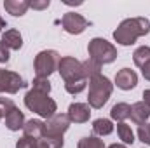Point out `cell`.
Returning <instances> with one entry per match:
<instances>
[{
	"label": "cell",
	"mask_w": 150,
	"mask_h": 148,
	"mask_svg": "<svg viewBox=\"0 0 150 148\" xmlns=\"http://www.w3.org/2000/svg\"><path fill=\"white\" fill-rule=\"evenodd\" d=\"M93 131L98 136H108L113 131V124L108 118H98V120L93 122Z\"/></svg>",
	"instance_id": "obj_18"
},
{
	"label": "cell",
	"mask_w": 150,
	"mask_h": 148,
	"mask_svg": "<svg viewBox=\"0 0 150 148\" xmlns=\"http://www.w3.org/2000/svg\"><path fill=\"white\" fill-rule=\"evenodd\" d=\"M14 108H16V105H14V101L11 98H0V113H2V117H7Z\"/></svg>",
	"instance_id": "obj_24"
},
{
	"label": "cell",
	"mask_w": 150,
	"mask_h": 148,
	"mask_svg": "<svg viewBox=\"0 0 150 148\" xmlns=\"http://www.w3.org/2000/svg\"><path fill=\"white\" fill-rule=\"evenodd\" d=\"M25 105L26 108L32 111L38 113L40 117L44 118H51L54 113H56V101L49 98V94H44V92H38V91H28L26 96H25Z\"/></svg>",
	"instance_id": "obj_5"
},
{
	"label": "cell",
	"mask_w": 150,
	"mask_h": 148,
	"mask_svg": "<svg viewBox=\"0 0 150 148\" xmlns=\"http://www.w3.org/2000/svg\"><path fill=\"white\" fill-rule=\"evenodd\" d=\"M143 103H145V105L150 108V89L143 91Z\"/></svg>",
	"instance_id": "obj_30"
},
{
	"label": "cell",
	"mask_w": 150,
	"mask_h": 148,
	"mask_svg": "<svg viewBox=\"0 0 150 148\" xmlns=\"http://www.w3.org/2000/svg\"><path fill=\"white\" fill-rule=\"evenodd\" d=\"M149 117H150V108L143 101H138V103H134L131 106V118H133L134 124H138V125L140 124H145Z\"/></svg>",
	"instance_id": "obj_13"
},
{
	"label": "cell",
	"mask_w": 150,
	"mask_h": 148,
	"mask_svg": "<svg viewBox=\"0 0 150 148\" xmlns=\"http://www.w3.org/2000/svg\"><path fill=\"white\" fill-rule=\"evenodd\" d=\"M25 124H26L25 122V115H23V111L18 110V108H14V110L5 117V125L11 131H19V129L25 127Z\"/></svg>",
	"instance_id": "obj_15"
},
{
	"label": "cell",
	"mask_w": 150,
	"mask_h": 148,
	"mask_svg": "<svg viewBox=\"0 0 150 148\" xmlns=\"http://www.w3.org/2000/svg\"><path fill=\"white\" fill-rule=\"evenodd\" d=\"M44 129L42 141L47 148H63V134L70 127V118L67 113H54L51 118H47Z\"/></svg>",
	"instance_id": "obj_3"
},
{
	"label": "cell",
	"mask_w": 150,
	"mask_h": 148,
	"mask_svg": "<svg viewBox=\"0 0 150 148\" xmlns=\"http://www.w3.org/2000/svg\"><path fill=\"white\" fill-rule=\"evenodd\" d=\"M117 134H119V138H120L126 145H133V143H134V132H133L131 125H127L126 122H119V125H117Z\"/></svg>",
	"instance_id": "obj_21"
},
{
	"label": "cell",
	"mask_w": 150,
	"mask_h": 148,
	"mask_svg": "<svg viewBox=\"0 0 150 148\" xmlns=\"http://www.w3.org/2000/svg\"><path fill=\"white\" fill-rule=\"evenodd\" d=\"M0 118H2V113H0Z\"/></svg>",
	"instance_id": "obj_34"
},
{
	"label": "cell",
	"mask_w": 150,
	"mask_h": 148,
	"mask_svg": "<svg viewBox=\"0 0 150 148\" xmlns=\"http://www.w3.org/2000/svg\"><path fill=\"white\" fill-rule=\"evenodd\" d=\"M2 42H4L9 49H12V51H19L21 45H23V37H21V33H19L18 30H7V32L2 35Z\"/></svg>",
	"instance_id": "obj_16"
},
{
	"label": "cell",
	"mask_w": 150,
	"mask_h": 148,
	"mask_svg": "<svg viewBox=\"0 0 150 148\" xmlns=\"http://www.w3.org/2000/svg\"><path fill=\"white\" fill-rule=\"evenodd\" d=\"M112 82L105 75H96V77L89 78V96H87L89 106L91 108H103V105L112 96Z\"/></svg>",
	"instance_id": "obj_4"
},
{
	"label": "cell",
	"mask_w": 150,
	"mask_h": 148,
	"mask_svg": "<svg viewBox=\"0 0 150 148\" xmlns=\"http://www.w3.org/2000/svg\"><path fill=\"white\" fill-rule=\"evenodd\" d=\"M58 72L65 80V89L68 94H79L86 89L87 85V78L84 77L82 70V63L77 61L74 56H65L59 61Z\"/></svg>",
	"instance_id": "obj_1"
},
{
	"label": "cell",
	"mask_w": 150,
	"mask_h": 148,
	"mask_svg": "<svg viewBox=\"0 0 150 148\" xmlns=\"http://www.w3.org/2000/svg\"><path fill=\"white\" fill-rule=\"evenodd\" d=\"M77 148H105V145H103V140L96 136H89V138H82Z\"/></svg>",
	"instance_id": "obj_22"
},
{
	"label": "cell",
	"mask_w": 150,
	"mask_h": 148,
	"mask_svg": "<svg viewBox=\"0 0 150 148\" xmlns=\"http://www.w3.org/2000/svg\"><path fill=\"white\" fill-rule=\"evenodd\" d=\"M149 32H150L149 19H145V18H129V19H124L117 26V30L113 32V38L120 45H133L138 38L147 35Z\"/></svg>",
	"instance_id": "obj_2"
},
{
	"label": "cell",
	"mask_w": 150,
	"mask_h": 148,
	"mask_svg": "<svg viewBox=\"0 0 150 148\" xmlns=\"http://www.w3.org/2000/svg\"><path fill=\"white\" fill-rule=\"evenodd\" d=\"M61 25H63V28H65L67 33L79 35V33H82V32L89 26V21L84 19V18H82L80 14H77V12H67V14L63 16V19H61Z\"/></svg>",
	"instance_id": "obj_9"
},
{
	"label": "cell",
	"mask_w": 150,
	"mask_h": 148,
	"mask_svg": "<svg viewBox=\"0 0 150 148\" xmlns=\"http://www.w3.org/2000/svg\"><path fill=\"white\" fill-rule=\"evenodd\" d=\"M2 28H5V21L0 18V32H2Z\"/></svg>",
	"instance_id": "obj_33"
},
{
	"label": "cell",
	"mask_w": 150,
	"mask_h": 148,
	"mask_svg": "<svg viewBox=\"0 0 150 148\" xmlns=\"http://www.w3.org/2000/svg\"><path fill=\"white\" fill-rule=\"evenodd\" d=\"M26 84L25 80L14 72H7V70H0V92H7V94H16L19 89H23Z\"/></svg>",
	"instance_id": "obj_8"
},
{
	"label": "cell",
	"mask_w": 150,
	"mask_h": 148,
	"mask_svg": "<svg viewBox=\"0 0 150 148\" xmlns=\"http://www.w3.org/2000/svg\"><path fill=\"white\" fill-rule=\"evenodd\" d=\"M33 91H38V92H44V94H49L51 92V82L47 78H40V77H35L33 78Z\"/></svg>",
	"instance_id": "obj_23"
},
{
	"label": "cell",
	"mask_w": 150,
	"mask_h": 148,
	"mask_svg": "<svg viewBox=\"0 0 150 148\" xmlns=\"http://www.w3.org/2000/svg\"><path fill=\"white\" fill-rule=\"evenodd\" d=\"M49 0H42V2H37V0H33V2H30V7H33V9H47L49 7Z\"/></svg>",
	"instance_id": "obj_28"
},
{
	"label": "cell",
	"mask_w": 150,
	"mask_h": 148,
	"mask_svg": "<svg viewBox=\"0 0 150 148\" xmlns=\"http://www.w3.org/2000/svg\"><path fill=\"white\" fill-rule=\"evenodd\" d=\"M108 148H127V147H126V145H117V143H115V145H110Z\"/></svg>",
	"instance_id": "obj_32"
},
{
	"label": "cell",
	"mask_w": 150,
	"mask_h": 148,
	"mask_svg": "<svg viewBox=\"0 0 150 148\" xmlns=\"http://www.w3.org/2000/svg\"><path fill=\"white\" fill-rule=\"evenodd\" d=\"M38 140H33V138H28V136H23L21 140H18L16 143V148H33L37 145Z\"/></svg>",
	"instance_id": "obj_26"
},
{
	"label": "cell",
	"mask_w": 150,
	"mask_h": 148,
	"mask_svg": "<svg viewBox=\"0 0 150 148\" xmlns=\"http://www.w3.org/2000/svg\"><path fill=\"white\" fill-rule=\"evenodd\" d=\"M61 56L56 51H42L35 58V73L40 78H47L52 72L58 70Z\"/></svg>",
	"instance_id": "obj_7"
},
{
	"label": "cell",
	"mask_w": 150,
	"mask_h": 148,
	"mask_svg": "<svg viewBox=\"0 0 150 148\" xmlns=\"http://www.w3.org/2000/svg\"><path fill=\"white\" fill-rule=\"evenodd\" d=\"M142 73H143V77H145L147 80H150V61L143 66V68H142Z\"/></svg>",
	"instance_id": "obj_29"
},
{
	"label": "cell",
	"mask_w": 150,
	"mask_h": 148,
	"mask_svg": "<svg viewBox=\"0 0 150 148\" xmlns=\"http://www.w3.org/2000/svg\"><path fill=\"white\" fill-rule=\"evenodd\" d=\"M82 70H84V77L89 80V78H93L96 75H101V63L89 58V59L82 61Z\"/></svg>",
	"instance_id": "obj_17"
},
{
	"label": "cell",
	"mask_w": 150,
	"mask_h": 148,
	"mask_svg": "<svg viewBox=\"0 0 150 148\" xmlns=\"http://www.w3.org/2000/svg\"><path fill=\"white\" fill-rule=\"evenodd\" d=\"M87 51H89V58L101 65L112 63L117 58V49L105 38H93L87 45Z\"/></svg>",
	"instance_id": "obj_6"
},
{
	"label": "cell",
	"mask_w": 150,
	"mask_h": 148,
	"mask_svg": "<svg viewBox=\"0 0 150 148\" xmlns=\"http://www.w3.org/2000/svg\"><path fill=\"white\" fill-rule=\"evenodd\" d=\"M115 84H117L119 89L129 91V89H133L138 84V75L134 73L133 70H129V68H122L120 72H117V75H115Z\"/></svg>",
	"instance_id": "obj_11"
},
{
	"label": "cell",
	"mask_w": 150,
	"mask_h": 148,
	"mask_svg": "<svg viewBox=\"0 0 150 148\" xmlns=\"http://www.w3.org/2000/svg\"><path fill=\"white\" fill-rule=\"evenodd\" d=\"M110 115H112V118H115V120L124 122L126 118L131 117V106H129L127 103H117V105L112 108Z\"/></svg>",
	"instance_id": "obj_19"
},
{
	"label": "cell",
	"mask_w": 150,
	"mask_h": 148,
	"mask_svg": "<svg viewBox=\"0 0 150 148\" xmlns=\"http://www.w3.org/2000/svg\"><path fill=\"white\" fill-rule=\"evenodd\" d=\"M133 59H134V65H136V66L143 68V66L150 61V47L149 45L138 47V49L134 51V54H133Z\"/></svg>",
	"instance_id": "obj_20"
},
{
	"label": "cell",
	"mask_w": 150,
	"mask_h": 148,
	"mask_svg": "<svg viewBox=\"0 0 150 148\" xmlns=\"http://www.w3.org/2000/svg\"><path fill=\"white\" fill-rule=\"evenodd\" d=\"M9 51H11V49L0 40V63H7V61H9Z\"/></svg>",
	"instance_id": "obj_27"
},
{
	"label": "cell",
	"mask_w": 150,
	"mask_h": 148,
	"mask_svg": "<svg viewBox=\"0 0 150 148\" xmlns=\"http://www.w3.org/2000/svg\"><path fill=\"white\" fill-rule=\"evenodd\" d=\"M33 148H47V145H45V143H44L42 140H38V141H37V145H35Z\"/></svg>",
	"instance_id": "obj_31"
},
{
	"label": "cell",
	"mask_w": 150,
	"mask_h": 148,
	"mask_svg": "<svg viewBox=\"0 0 150 148\" xmlns=\"http://www.w3.org/2000/svg\"><path fill=\"white\" fill-rule=\"evenodd\" d=\"M138 138L142 140V143L150 145V124H140L138 125Z\"/></svg>",
	"instance_id": "obj_25"
},
{
	"label": "cell",
	"mask_w": 150,
	"mask_h": 148,
	"mask_svg": "<svg viewBox=\"0 0 150 148\" xmlns=\"http://www.w3.org/2000/svg\"><path fill=\"white\" fill-rule=\"evenodd\" d=\"M4 7L12 16H23L30 9V2L28 0H5L4 2Z\"/></svg>",
	"instance_id": "obj_14"
},
{
	"label": "cell",
	"mask_w": 150,
	"mask_h": 148,
	"mask_svg": "<svg viewBox=\"0 0 150 148\" xmlns=\"http://www.w3.org/2000/svg\"><path fill=\"white\" fill-rule=\"evenodd\" d=\"M44 129H45V124H44L42 120H35V118H32V120H28V122L25 124L23 132H25V136H28V138L42 140V136H44Z\"/></svg>",
	"instance_id": "obj_12"
},
{
	"label": "cell",
	"mask_w": 150,
	"mask_h": 148,
	"mask_svg": "<svg viewBox=\"0 0 150 148\" xmlns=\"http://www.w3.org/2000/svg\"><path fill=\"white\" fill-rule=\"evenodd\" d=\"M68 118L70 122L75 124H84L89 120V115H91V106L86 105V103H72L68 106Z\"/></svg>",
	"instance_id": "obj_10"
}]
</instances>
